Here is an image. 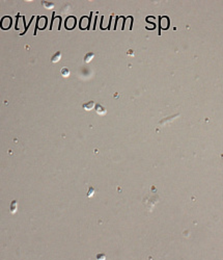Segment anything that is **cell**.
Masks as SVG:
<instances>
[{"instance_id":"7a4b0ae2","label":"cell","mask_w":223,"mask_h":260,"mask_svg":"<svg viewBox=\"0 0 223 260\" xmlns=\"http://www.w3.org/2000/svg\"><path fill=\"white\" fill-rule=\"evenodd\" d=\"M60 58H61V52H56L52 57H51V61H52V63H57V62H59L60 61Z\"/></svg>"},{"instance_id":"5b68a950","label":"cell","mask_w":223,"mask_h":260,"mask_svg":"<svg viewBox=\"0 0 223 260\" xmlns=\"http://www.w3.org/2000/svg\"><path fill=\"white\" fill-rule=\"evenodd\" d=\"M94 56H95V54H94V53L88 52V53L85 55V57H84V62H85V63H89V62L94 58Z\"/></svg>"},{"instance_id":"277c9868","label":"cell","mask_w":223,"mask_h":260,"mask_svg":"<svg viewBox=\"0 0 223 260\" xmlns=\"http://www.w3.org/2000/svg\"><path fill=\"white\" fill-rule=\"evenodd\" d=\"M60 74H61V76H62V77H65V78H67V77H69V76H70V70H69L68 68H65V67H64V68H62V69H61Z\"/></svg>"},{"instance_id":"52a82bcc","label":"cell","mask_w":223,"mask_h":260,"mask_svg":"<svg viewBox=\"0 0 223 260\" xmlns=\"http://www.w3.org/2000/svg\"><path fill=\"white\" fill-rule=\"evenodd\" d=\"M43 5H44L46 8H48V9L54 7V3H50V2H47V1H44V2H43Z\"/></svg>"},{"instance_id":"9c48e42d","label":"cell","mask_w":223,"mask_h":260,"mask_svg":"<svg viewBox=\"0 0 223 260\" xmlns=\"http://www.w3.org/2000/svg\"><path fill=\"white\" fill-rule=\"evenodd\" d=\"M94 191H95V189H94L93 187H90V188H89V190H88V195H87V197H88V198L93 197V196H94Z\"/></svg>"},{"instance_id":"ba28073f","label":"cell","mask_w":223,"mask_h":260,"mask_svg":"<svg viewBox=\"0 0 223 260\" xmlns=\"http://www.w3.org/2000/svg\"><path fill=\"white\" fill-rule=\"evenodd\" d=\"M106 259V256L104 254H98L97 255V260H105Z\"/></svg>"},{"instance_id":"8992f818","label":"cell","mask_w":223,"mask_h":260,"mask_svg":"<svg viewBox=\"0 0 223 260\" xmlns=\"http://www.w3.org/2000/svg\"><path fill=\"white\" fill-rule=\"evenodd\" d=\"M17 210V201H12L11 205H10V212L11 213H15Z\"/></svg>"},{"instance_id":"6da1fadb","label":"cell","mask_w":223,"mask_h":260,"mask_svg":"<svg viewBox=\"0 0 223 260\" xmlns=\"http://www.w3.org/2000/svg\"><path fill=\"white\" fill-rule=\"evenodd\" d=\"M96 110H97V113L100 114V116L106 114V109H105V107L102 106V105H100V104H98V105L96 106Z\"/></svg>"},{"instance_id":"3957f363","label":"cell","mask_w":223,"mask_h":260,"mask_svg":"<svg viewBox=\"0 0 223 260\" xmlns=\"http://www.w3.org/2000/svg\"><path fill=\"white\" fill-rule=\"evenodd\" d=\"M94 106H95V102H93V101H89V102L83 104V108H84L85 110H91V108H93Z\"/></svg>"}]
</instances>
